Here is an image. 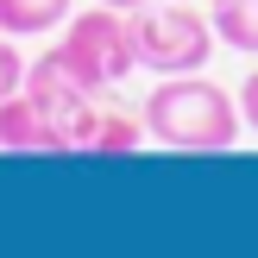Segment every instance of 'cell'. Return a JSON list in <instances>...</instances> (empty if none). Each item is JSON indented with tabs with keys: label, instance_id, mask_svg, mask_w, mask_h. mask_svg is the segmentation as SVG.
Returning a JSON list of instances; mask_svg holds the SVG:
<instances>
[{
	"label": "cell",
	"instance_id": "obj_3",
	"mask_svg": "<svg viewBox=\"0 0 258 258\" xmlns=\"http://www.w3.org/2000/svg\"><path fill=\"white\" fill-rule=\"evenodd\" d=\"M133 44H139V70L151 76H196L214 57V19L196 13L189 0H145L133 13Z\"/></svg>",
	"mask_w": 258,
	"mask_h": 258
},
{
	"label": "cell",
	"instance_id": "obj_10",
	"mask_svg": "<svg viewBox=\"0 0 258 258\" xmlns=\"http://www.w3.org/2000/svg\"><path fill=\"white\" fill-rule=\"evenodd\" d=\"M239 120H246V133H258V70L239 82Z\"/></svg>",
	"mask_w": 258,
	"mask_h": 258
},
{
	"label": "cell",
	"instance_id": "obj_5",
	"mask_svg": "<svg viewBox=\"0 0 258 258\" xmlns=\"http://www.w3.org/2000/svg\"><path fill=\"white\" fill-rule=\"evenodd\" d=\"M0 151H57L44 113H38V101L25 95V88L0 101Z\"/></svg>",
	"mask_w": 258,
	"mask_h": 258
},
{
	"label": "cell",
	"instance_id": "obj_8",
	"mask_svg": "<svg viewBox=\"0 0 258 258\" xmlns=\"http://www.w3.org/2000/svg\"><path fill=\"white\" fill-rule=\"evenodd\" d=\"M145 120H126V113H113V107H101V120H95V139H88V151H101V158H133L139 145H145Z\"/></svg>",
	"mask_w": 258,
	"mask_h": 258
},
{
	"label": "cell",
	"instance_id": "obj_7",
	"mask_svg": "<svg viewBox=\"0 0 258 258\" xmlns=\"http://www.w3.org/2000/svg\"><path fill=\"white\" fill-rule=\"evenodd\" d=\"M214 38L239 57H258V0H208Z\"/></svg>",
	"mask_w": 258,
	"mask_h": 258
},
{
	"label": "cell",
	"instance_id": "obj_11",
	"mask_svg": "<svg viewBox=\"0 0 258 258\" xmlns=\"http://www.w3.org/2000/svg\"><path fill=\"white\" fill-rule=\"evenodd\" d=\"M101 7H120V13H139L145 0H101Z\"/></svg>",
	"mask_w": 258,
	"mask_h": 258
},
{
	"label": "cell",
	"instance_id": "obj_9",
	"mask_svg": "<svg viewBox=\"0 0 258 258\" xmlns=\"http://www.w3.org/2000/svg\"><path fill=\"white\" fill-rule=\"evenodd\" d=\"M25 70H32V57L19 50V38H7V32H0V101L25 88Z\"/></svg>",
	"mask_w": 258,
	"mask_h": 258
},
{
	"label": "cell",
	"instance_id": "obj_4",
	"mask_svg": "<svg viewBox=\"0 0 258 258\" xmlns=\"http://www.w3.org/2000/svg\"><path fill=\"white\" fill-rule=\"evenodd\" d=\"M25 95L38 101V113H44L50 145H57V151H88V139H95V120H101V95L76 82V76H70V63H63L57 50L32 57V70H25Z\"/></svg>",
	"mask_w": 258,
	"mask_h": 258
},
{
	"label": "cell",
	"instance_id": "obj_2",
	"mask_svg": "<svg viewBox=\"0 0 258 258\" xmlns=\"http://www.w3.org/2000/svg\"><path fill=\"white\" fill-rule=\"evenodd\" d=\"M57 57L70 63V76L82 88H95V95H113V88L126 82V76L139 70V44H133V13L120 7H82L63 19V44Z\"/></svg>",
	"mask_w": 258,
	"mask_h": 258
},
{
	"label": "cell",
	"instance_id": "obj_1",
	"mask_svg": "<svg viewBox=\"0 0 258 258\" xmlns=\"http://www.w3.org/2000/svg\"><path fill=\"white\" fill-rule=\"evenodd\" d=\"M145 133L170 151H233L246 120H239V95L208 76H158V88L145 95Z\"/></svg>",
	"mask_w": 258,
	"mask_h": 258
},
{
	"label": "cell",
	"instance_id": "obj_6",
	"mask_svg": "<svg viewBox=\"0 0 258 258\" xmlns=\"http://www.w3.org/2000/svg\"><path fill=\"white\" fill-rule=\"evenodd\" d=\"M70 19V0H0V32L7 38H50Z\"/></svg>",
	"mask_w": 258,
	"mask_h": 258
}]
</instances>
